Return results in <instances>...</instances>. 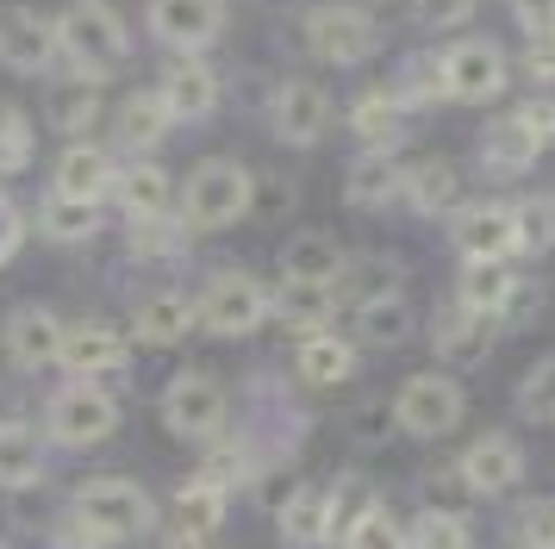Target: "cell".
Segmentation results:
<instances>
[{"mask_svg": "<svg viewBox=\"0 0 555 549\" xmlns=\"http://www.w3.org/2000/svg\"><path fill=\"white\" fill-rule=\"evenodd\" d=\"M380 44V25L362 13V7H312L306 13V50L319 56V63H362V56H375Z\"/></svg>", "mask_w": 555, "mask_h": 549, "instance_id": "obj_8", "label": "cell"}, {"mask_svg": "<svg viewBox=\"0 0 555 549\" xmlns=\"http://www.w3.org/2000/svg\"><path fill=\"white\" fill-rule=\"evenodd\" d=\"M113 194L126 200V213H131V219H156V213H169L176 188H169V175L156 169V163H131V169H119Z\"/></svg>", "mask_w": 555, "mask_h": 549, "instance_id": "obj_31", "label": "cell"}, {"mask_svg": "<svg viewBox=\"0 0 555 549\" xmlns=\"http://www.w3.org/2000/svg\"><path fill=\"white\" fill-rule=\"evenodd\" d=\"M76 524H81V537H94V544H126V537L156 524V506L138 481L101 474V481L76 487Z\"/></svg>", "mask_w": 555, "mask_h": 549, "instance_id": "obj_1", "label": "cell"}, {"mask_svg": "<svg viewBox=\"0 0 555 549\" xmlns=\"http://www.w3.org/2000/svg\"><path fill=\"white\" fill-rule=\"evenodd\" d=\"M518 412H525L530 424H555V356H543V362L518 381Z\"/></svg>", "mask_w": 555, "mask_h": 549, "instance_id": "obj_39", "label": "cell"}, {"mask_svg": "<svg viewBox=\"0 0 555 549\" xmlns=\"http://www.w3.org/2000/svg\"><path fill=\"white\" fill-rule=\"evenodd\" d=\"M181 238H188V219L181 213H156V219H131V250L138 256H176Z\"/></svg>", "mask_w": 555, "mask_h": 549, "instance_id": "obj_38", "label": "cell"}, {"mask_svg": "<svg viewBox=\"0 0 555 549\" xmlns=\"http://www.w3.org/2000/svg\"><path fill=\"white\" fill-rule=\"evenodd\" d=\"M31 163V119L20 106H0V175H20Z\"/></svg>", "mask_w": 555, "mask_h": 549, "instance_id": "obj_42", "label": "cell"}, {"mask_svg": "<svg viewBox=\"0 0 555 549\" xmlns=\"http://www.w3.org/2000/svg\"><path fill=\"white\" fill-rule=\"evenodd\" d=\"M525 549H555V499L525 506Z\"/></svg>", "mask_w": 555, "mask_h": 549, "instance_id": "obj_44", "label": "cell"}, {"mask_svg": "<svg viewBox=\"0 0 555 549\" xmlns=\"http://www.w3.org/2000/svg\"><path fill=\"white\" fill-rule=\"evenodd\" d=\"M56 38H63V50H69L88 75L113 69V63L126 56V20L113 13V0H69V7L56 13Z\"/></svg>", "mask_w": 555, "mask_h": 549, "instance_id": "obj_4", "label": "cell"}, {"mask_svg": "<svg viewBox=\"0 0 555 549\" xmlns=\"http://www.w3.org/2000/svg\"><path fill=\"white\" fill-rule=\"evenodd\" d=\"M525 294H530V288L518 281L512 256H468L462 274H455V299H462V306H480V312H493V319L512 312Z\"/></svg>", "mask_w": 555, "mask_h": 549, "instance_id": "obj_14", "label": "cell"}, {"mask_svg": "<svg viewBox=\"0 0 555 549\" xmlns=\"http://www.w3.org/2000/svg\"><path fill=\"white\" fill-rule=\"evenodd\" d=\"M356 374V344L350 337H331V331H312L300 344V381L312 387H344Z\"/></svg>", "mask_w": 555, "mask_h": 549, "instance_id": "obj_29", "label": "cell"}, {"mask_svg": "<svg viewBox=\"0 0 555 549\" xmlns=\"http://www.w3.org/2000/svg\"><path fill=\"white\" fill-rule=\"evenodd\" d=\"M412 331H418V312H412V299H405L400 288H387V294H375V299H356V344L400 349Z\"/></svg>", "mask_w": 555, "mask_h": 549, "instance_id": "obj_19", "label": "cell"}, {"mask_svg": "<svg viewBox=\"0 0 555 549\" xmlns=\"http://www.w3.org/2000/svg\"><path fill=\"white\" fill-rule=\"evenodd\" d=\"M113 181H119V163H113V150L88 144V138H76V144L63 150V163H56V194L69 200H106L113 194Z\"/></svg>", "mask_w": 555, "mask_h": 549, "instance_id": "obj_18", "label": "cell"}, {"mask_svg": "<svg viewBox=\"0 0 555 549\" xmlns=\"http://www.w3.org/2000/svg\"><path fill=\"white\" fill-rule=\"evenodd\" d=\"M543 150H550V144H543V138L525 125V113L512 106V113H505V119L480 138V169H487V175H525Z\"/></svg>", "mask_w": 555, "mask_h": 549, "instance_id": "obj_22", "label": "cell"}, {"mask_svg": "<svg viewBox=\"0 0 555 549\" xmlns=\"http://www.w3.org/2000/svg\"><path fill=\"white\" fill-rule=\"evenodd\" d=\"M400 194L412 200L418 213H450V206H455V169H450V163H437V156H430V163H412Z\"/></svg>", "mask_w": 555, "mask_h": 549, "instance_id": "obj_35", "label": "cell"}, {"mask_svg": "<svg viewBox=\"0 0 555 549\" xmlns=\"http://www.w3.org/2000/svg\"><path fill=\"white\" fill-rule=\"evenodd\" d=\"M462 387H455L450 374H412L400 387V399H393V419H400V431H412V437H450L455 424H462Z\"/></svg>", "mask_w": 555, "mask_h": 549, "instance_id": "obj_6", "label": "cell"}, {"mask_svg": "<svg viewBox=\"0 0 555 549\" xmlns=\"http://www.w3.org/2000/svg\"><path fill=\"white\" fill-rule=\"evenodd\" d=\"M518 250H555V200H518Z\"/></svg>", "mask_w": 555, "mask_h": 549, "instance_id": "obj_43", "label": "cell"}, {"mask_svg": "<svg viewBox=\"0 0 555 549\" xmlns=\"http://www.w3.org/2000/svg\"><path fill=\"white\" fill-rule=\"evenodd\" d=\"M163 549H206V537H194V531H169Z\"/></svg>", "mask_w": 555, "mask_h": 549, "instance_id": "obj_50", "label": "cell"}, {"mask_svg": "<svg viewBox=\"0 0 555 549\" xmlns=\"http://www.w3.org/2000/svg\"><path fill=\"white\" fill-rule=\"evenodd\" d=\"M201 324V312H194V299L188 294H151V299H138V344H151V349H169L181 344L188 331Z\"/></svg>", "mask_w": 555, "mask_h": 549, "instance_id": "obj_26", "label": "cell"}, {"mask_svg": "<svg viewBox=\"0 0 555 549\" xmlns=\"http://www.w3.org/2000/svg\"><path fill=\"white\" fill-rule=\"evenodd\" d=\"M101 231V200H69L56 194L38 206V238H51V244H88Z\"/></svg>", "mask_w": 555, "mask_h": 549, "instance_id": "obj_28", "label": "cell"}, {"mask_svg": "<svg viewBox=\"0 0 555 549\" xmlns=\"http://www.w3.org/2000/svg\"><path fill=\"white\" fill-rule=\"evenodd\" d=\"M44 474V449L26 424H0V487H31Z\"/></svg>", "mask_w": 555, "mask_h": 549, "instance_id": "obj_34", "label": "cell"}, {"mask_svg": "<svg viewBox=\"0 0 555 549\" xmlns=\"http://www.w3.org/2000/svg\"><path fill=\"white\" fill-rule=\"evenodd\" d=\"M101 75L81 69V81H69V88H56L51 100V125L56 131H69V138H88L94 131V119H101V88H94Z\"/></svg>", "mask_w": 555, "mask_h": 549, "instance_id": "obj_33", "label": "cell"}, {"mask_svg": "<svg viewBox=\"0 0 555 549\" xmlns=\"http://www.w3.org/2000/svg\"><path fill=\"white\" fill-rule=\"evenodd\" d=\"M331 125V94L319 81H281L275 94V131L287 144H319Z\"/></svg>", "mask_w": 555, "mask_h": 549, "instance_id": "obj_17", "label": "cell"}, {"mask_svg": "<svg viewBox=\"0 0 555 549\" xmlns=\"http://www.w3.org/2000/svg\"><path fill=\"white\" fill-rule=\"evenodd\" d=\"M400 113H405V106L393 100V88H369V94L356 100L350 131L369 150H393V144H400Z\"/></svg>", "mask_w": 555, "mask_h": 549, "instance_id": "obj_30", "label": "cell"}, {"mask_svg": "<svg viewBox=\"0 0 555 549\" xmlns=\"http://www.w3.org/2000/svg\"><path fill=\"white\" fill-rule=\"evenodd\" d=\"M119 431V399L94 387V381H76L51 399V437L69 449H88V444H106Z\"/></svg>", "mask_w": 555, "mask_h": 549, "instance_id": "obj_7", "label": "cell"}, {"mask_svg": "<svg viewBox=\"0 0 555 549\" xmlns=\"http://www.w3.org/2000/svg\"><path fill=\"white\" fill-rule=\"evenodd\" d=\"M493 331H500V319H493V312H480V306H462V299H455L450 312H437V324H430V344H437V356H443V362H480V356L493 349Z\"/></svg>", "mask_w": 555, "mask_h": 549, "instance_id": "obj_16", "label": "cell"}, {"mask_svg": "<svg viewBox=\"0 0 555 549\" xmlns=\"http://www.w3.org/2000/svg\"><path fill=\"white\" fill-rule=\"evenodd\" d=\"M219 524H225V487H219V481H206V474H194V481L176 494V531L212 537Z\"/></svg>", "mask_w": 555, "mask_h": 549, "instance_id": "obj_32", "label": "cell"}, {"mask_svg": "<svg viewBox=\"0 0 555 549\" xmlns=\"http://www.w3.org/2000/svg\"><path fill=\"white\" fill-rule=\"evenodd\" d=\"M475 7H480V0H418V25H430V31H450V25H462Z\"/></svg>", "mask_w": 555, "mask_h": 549, "instance_id": "obj_45", "label": "cell"}, {"mask_svg": "<svg viewBox=\"0 0 555 549\" xmlns=\"http://www.w3.org/2000/svg\"><path fill=\"white\" fill-rule=\"evenodd\" d=\"M281 544L287 549L331 544V494L325 487H294V494L281 499Z\"/></svg>", "mask_w": 555, "mask_h": 549, "instance_id": "obj_24", "label": "cell"}, {"mask_svg": "<svg viewBox=\"0 0 555 549\" xmlns=\"http://www.w3.org/2000/svg\"><path fill=\"white\" fill-rule=\"evenodd\" d=\"M518 113H525V125L543 138V144H555V100H525Z\"/></svg>", "mask_w": 555, "mask_h": 549, "instance_id": "obj_49", "label": "cell"}, {"mask_svg": "<svg viewBox=\"0 0 555 549\" xmlns=\"http://www.w3.org/2000/svg\"><path fill=\"white\" fill-rule=\"evenodd\" d=\"M256 200V181L244 163H225V156H212V163H201V169L188 175V194H181V219H188V231H225V225H237L244 213H250Z\"/></svg>", "mask_w": 555, "mask_h": 549, "instance_id": "obj_2", "label": "cell"}, {"mask_svg": "<svg viewBox=\"0 0 555 549\" xmlns=\"http://www.w3.org/2000/svg\"><path fill=\"white\" fill-rule=\"evenodd\" d=\"M468 524L455 519V512H418L412 531H405V549H468Z\"/></svg>", "mask_w": 555, "mask_h": 549, "instance_id": "obj_37", "label": "cell"}, {"mask_svg": "<svg viewBox=\"0 0 555 549\" xmlns=\"http://www.w3.org/2000/svg\"><path fill=\"white\" fill-rule=\"evenodd\" d=\"M530 75H537V81H555V31H537V38H530Z\"/></svg>", "mask_w": 555, "mask_h": 549, "instance_id": "obj_48", "label": "cell"}, {"mask_svg": "<svg viewBox=\"0 0 555 549\" xmlns=\"http://www.w3.org/2000/svg\"><path fill=\"white\" fill-rule=\"evenodd\" d=\"M331 288H312V281H287L281 288V319L287 324H300V331H319V324L331 319Z\"/></svg>", "mask_w": 555, "mask_h": 549, "instance_id": "obj_36", "label": "cell"}, {"mask_svg": "<svg viewBox=\"0 0 555 549\" xmlns=\"http://www.w3.org/2000/svg\"><path fill=\"white\" fill-rule=\"evenodd\" d=\"M350 269V250L325 238V231H300L281 250V281H312V288H337V274Z\"/></svg>", "mask_w": 555, "mask_h": 549, "instance_id": "obj_20", "label": "cell"}, {"mask_svg": "<svg viewBox=\"0 0 555 549\" xmlns=\"http://www.w3.org/2000/svg\"><path fill=\"white\" fill-rule=\"evenodd\" d=\"M400 188H405V169L393 163V150H362L350 163V175H344V200L362 206V213H369V206H387Z\"/></svg>", "mask_w": 555, "mask_h": 549, "instance_id": "obj_25", "label": "cell"}, {"mask_svg": "<svg viewBox=\"0 0 555 549\" xmlns=\"http://www.w3.org/2000/svg\"><path fill=\"white\" fill-rule=\"evenodd\" d=\"M344 549H405V531L393 524L387 506H369V512L344 531Z\"/></svg>", "mask_w": 555, "mask_h": 549, "instance_id": "obj_40", "label": "cell"}, {"mask_svg": "<svg viewBox=\"0 0 555 549\" xmlns=\"http://www.w3.org/2000/svg\"><path fill=\"white\" fill-rule=\"evenodd\" d=\"M163 100H169L176 119H206V113L219 106V75L188 50V56H176V63L163 69Z\"/></svg>", "mask_w": 555, "mask_h": 549, "instance_id": "obj_23", "label": "cell"}, {"mask_svg": "<svg viewBox=\"0 0 555 549\" xmlns=\"http://www.w3.org/2000/svg\"><path fill=\"white\" fill-rule=\"evenodd\" d=\"M369 506H375V487H369L362 474H344V481L331 487V537H344V531H350Z\"/></svg>", "mask_w": 555, "mask_h": 549, "instance_id": "obj_41", "label": "cell"}, {"mask_svg": "<svg viewBox=\"0 0 555 549\" xmlns=\"http://www.w3.org/2000/svg\"><path fill=\"white\" fill-rule=\"evenodd\" d=\"M194 312H201V324L212 331V337H250L256 324L275 312V299H269V288H262L256 274L225 269L194 294Z\"/></svg>", "mask_w": 555, "mask_h": 549, "instance_id": "obj_3", "label": "cell"}, {"mask_svg": "<svg viewBox=\"0 0 555 549\" xmlns=\"http://www.w3.org/2000/svg\"><path fill=\"white\" fill-rule=\"evenodd\" d=\"M505 94V50L493 38H462L443 50V100L455 106H487Z\"/></svg>", "mask_w": 555, "mask_h": 549, "instance_id": "obj_5", "label": "cell"}, {"mask_svg": "<svg viewBox=\"0 0 555 549\" xmlns=\"http://www.w3.org/2000/svg\"><path fill=\"white\" fill-rule=\"evenodd\" d=\"M163 424L176 437H188V444L219 437V424H225V387L212 374H176L163 387Z\"/></svg>", "mask_w": 555, "mask_h": 549, "instance_id": "obj_9", "label": "cell"}, {"mask_svg": "<svg viewBox=\"0 0 555 549\" xmlns=\"http://www.w3.org/2000/svg\"><path fill=\"white\" fill-rule=\"evenodd\" d=\"M151 31L169 50H201L225 31V0H151Z\"/></svg>", "mask_w": 555, "mask_h": 549, "instance_id": "obj_13", "label": "cell"}, {"mask_svg": "<svg viewBox=\"0 0 555 549\" xmlns=\"http://www.w3.org/2000/svg\"><path fill=\"white\" fill-rule=\"evenodd\" d=\"M462 487L480 499H493V494H512L518 481H525V449L512 444L505 431H487V437H475V444L462 449Z\"/></svg>", "mask_w": 555, "mask_h": 549, "instance_id": "obj_11", "label": "cell"}, {"mask_svg": "<svg viewBox=\"0 0 555 549\" xmlns=\"http://www.w3.org/2000/svg\"><path fill=\"white\" fill-rule=\"evenodd\" d=\"M56 50H63L56 20L31 13V7H0V63H7V69L38 75V69H51Z\"/></svg>", "mask_w": 555, "mask_h": 549, "instance_id": "obj_10", "label": "cell"}, {"mask_svg": "<svg viewBox=\"0 0 555 549\" xmlns=\"http://www.w3.org/2000/svg\"><path fill=\"white\" fill-rule=\"evenodd\" d=\"M169 125H176V113H169L163 88H138V94L119 100V144L126 150H156Z\"/></svg>", "mask_w": 555, "mask_h": 549, "instance_id": "obj_27", "label": "cell"}, {"mask_svg": "<svg viewBox=\"0 0 555 549\" xmlns=\"http://www.w3.org/2000/svg\"><path fill=\"white\" fill-rule=\"evenodd\" d=\"M63 319L44 312V306H26V312H13L7 319V356H13V369H51L63 362Z\"/></svg>", "mask_w": 555, "mask_h": 549, "instance_id": "obj_15", "label": "cell"}, {"mask_svg": "<svg viewBox=\"0 0 555 549\" xmlns=\"http://www.w3.org/2000/svg\"><path fill=\"white\" fill-rule=\"evenodd\" d=\"M20 244H26V213L0 200V269H7L13 256H20Z\"/></svg>", "mask_w": 555, "mask_h": 549, "instance_id": "obj_46", "label": "cell"}, {"mask_svg": "<svg viewBox=\"0 0 555 549\" xmlns=\"http://www.w3.org/2000/svg\"><path fill=\"white\" fill-rule=\"evenodd\" d=\"M56 549H94V537H63Z\"/></svg>", "mask_w": 555, "mask_h": 549, "instance_id": "obj_51", "label": "cell"}, {"mask_svg": "<svg viewBox=\"0 0 555 549\" xmlns=\"http://www.w3.org/2000/svg\"><path fill=\"white\" fill-rule=\"evenodd\" d=\"M512 13H518V25H525V38L555 31V0H512Z\"/></svg>", "mask_w": 555, "mask_h": 549, "instance_id": "obj_47", "label": "cell"}, {"mask_svg": "<svg viewBox=\"0 0 555 549\" xmlns=\"http://www.w3.org/2000/svg\"><path fill=\"white\" fill-rule=\"evenodd\" d=\"M455 250H462V263L468 256H518V206H505V200H475V206H462L450 225Z\"/></svg>", "mask_w": 555, "mask_h": 549, "instance_id": "obj_12", "label": "cell"}, {"mask_svg": "<svg viewBox=\"0 0 555 549\" xmlns=\"http://www.w3.org/2000/svg\"><path fill=\"white\" fill-rule=\"evenodd\" d=\"M63 369L76 381H101V374H119L126 369V337L113 324H76L63 337Z\"/></svg>", "mask_w": 555, "mask_h": 549, "instance_id": "obj_21", "label": "cell"}]
</instances>
